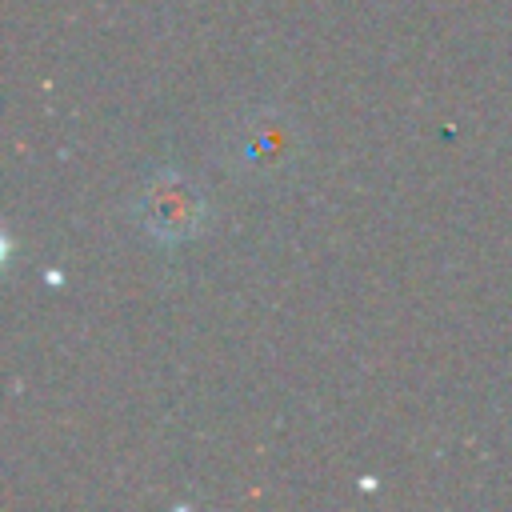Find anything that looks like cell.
<instances>
[{"mask_svg": "<svg viewBox=\"0 0 512 512\" xmlns=\"http://www.w3.org/2000/svg\"><path fill=\"white\" fill-rule=\"evenodd\" d=\"M148 224L160 236H188L200 224V196L192 184L176 176H160V184L148 192Z\"/></svg>", "mask_w": 512, "mask_h": 512, "instance_id": "1", "label": "cell"}]
</instances>
